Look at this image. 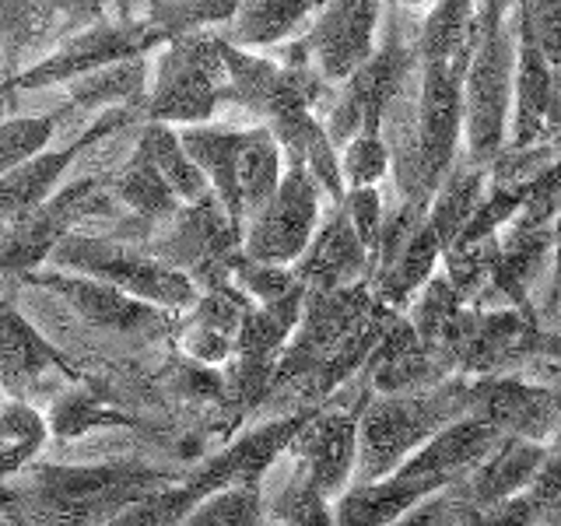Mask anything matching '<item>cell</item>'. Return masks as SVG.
Masks as SVG:
<instances>
[{
    "instance_id": "50",
    "label": "cell",
    "mask_w": 561,
    "mask_h": 526,
    "mask_svg": "<svg viewBox=\"0 0 561 526\" xmlns=\"http://www.w3.org/2000/svg\"><path fill=\"white\" fill-rule=\"evenodd\" d=\"M390 8H397V11H428L432 0H390Z\"/></svg>"
},
{
    "instance_id": "6",
    "label": "cell",
    "mask_w": 561,
    "mask_h": 526,
    "mask_svg": "<svg viewBox=\"0 0 561 526\" xmlns=\"http://www.w3.org/2000/svg\"><path fill=\"white\" fill-rule=\"evenodd\" d=\"M145 232V250L183 271L197 291L232 285V263L242 253V236L228 221L215 193L180 204L169 218L148 225Z\"/></svg>"
},
{
    "instance_id": "44",
    "label": "cell",
    "mask_w": 561,
    "mask_h": 526,
    "mask_svg": "<svg viewBox=\"0 0 561 526\" xmlns=\"http://www.w3.org/2000/svg\"><path fill=\"white\" fill-rule=\"evenodd\" d=\"M295 274L288 263H267L253 256H236L232 263V285L250 298V302H271L280 291H288L295 285Z\"/></svg>"
},
{
    "instance_id": "4",
    "label": "cell",
    "mask_w": 561,
    "mask_h": 526,
    "mask_svg": "<svg viewBox=\"0 0 561 526\" xmlns=\"http://www.w3.org/2000/svg\"><path fill=\"white\" fill-rule=\"evenodd\" d=\"M53 267L88 274L99 281L123 288L134 298H145L151 306H162L172 312H186L197 302V285L175 271L172 263L158 260L145 245H134L127 239H102L84 232H67L46 256Z\"/></svg>"
},
{
    "instance_id": "5",
    "label": "cell",
    "mask_w": 561,
    "mask_h": 526,
    "mask_svg": "<svg viewBox=\"0 0 561 526\" xmlns=\"http://www.w3.org/2000/svg\"><path fill=\"white\" fill-rule=\"evenodd\" d=\"M215 28H190L169 35L158 57L154 84L148 88L145 119L162 123H207L225 102V53Z\"/></svg>"
},
{
    "instance_id": "45",
    "label": "cell",
    "mask_w": 561,
    "mask_h": 526,
    "mask_svg": "<svg viewBox=\"0 0 561 526\" xmlns=\"http://www.w3.org/2000/svg\"><path fill=\"white\" fill-rule=\"evenodd\" d=\"M341 204L347 210L351 225H355L358 239L365 242L368 256H373V263H376V245H379V228H382V210H386L379 190L376 186H351V190H344Z\"/></svg>"
},
{
    "instance_id": "2",
    "label": "cell",
    "mask_w": 561,
    "mask_h": 526,
    "mask_svg": "<svg viewBox=\"0 0 561 526\" xmlns=\"http://www.w3.org/2000/svg\"><path fill=\"white\" fill-rule=\"evenodd\" d=\"M463 386L467 376H456L403 393H368L358 411V449L351 484L393 473L435 428L460 418Z\"/></svg>"
},
{
    "instance_id": "32",
    "label": "cell",
    "mask_w": 561,
    "mask_h": 526,
    "mask_svg": "<svg viewBox=\"0 0 561 526\" xmlns=\"http://www.w3.org/2000/svg\"><path fill=\"white\" fill-rule=\"evenodd\" d=\"M478 35V0H432L417 25V60L470 57Z\"/></svg>"
},
{
    "instance_id": "19",
    "label": "cell",
    "mask_w": 561,
    "mask_h": 526,
    "mask_svg": "<svg viewBox=\"0 0 561 526\" xmlns=\"http://www.w3.org/2000/svg\"><path fill=\"white\" fill-rule=\"evenodd\" d=\"M373 271L376 263L351 225L344 204H333L330 215L316 221L306 250L291 260V274L306 288H344L358 281L373 288Z\"/></svg>"
},
{
    "instance_id": "30",
    "label": "cell",
    "mask_w": 561,
    "mask_h": 526,
    "mask_svg": "<svg viewBox=\"0 0 561 526\" xmlns=\"http://www.w3.org/2000/svg\"><path fill=\"white\" fill-rule=\"evenodd\" d=\"M540 523H561V464L558 446L548 449L537 473L519 491L502 499L484 516V526H540Z\"/></svg>"
},
{
    "instance_id": "37",
    "label": "cell",
    "mask_w": 561,
    "mask_h": 526,
    "mask_svg": "<svg viewBox=\"0 0 561 526\" xmlns=\"http://www.w3.org/2000/svg\"><path fill=\"white\" fill-rule=\"evenodd\" d=\"M46 435V414L35 411L28 400H0V484L14 478L25 464H32V456L43 449Z\"/></svg>"
},
{
    "instance_id": "26",
    "label": "cell",
    "mask_w": 561,
    "mask_h": 526,
    "mask_svg": "<svg viewBox=\"0 0 561 526\" xmlns=\"http://www.w3.org/2000/svg\"><path fill=\"white\" fill-rule=\"evenodd\" d=\"M499 438L502 435L484 421L460 414L446 421L443 428H435L393 473H449L453 478V473H463L478 464Z\"/></svg>"
},
{
    "instance_id": "47",
    "label": "cell",
    "mask_w": 561,
    "mask_h": 526,
    "mask_svg": "<svg viewBox=\"0 0 561 526\" xmlns=\"http://www.w3.org/2000/svg\"><path fill=\"white\" fill-rule=\"evenodd\" d=\"M11 78H14V70L8 67L4 49H0V119H4L14 110V105H18V95L11 92Z\"/></svg>"
},
{
    "instance_id": "36",
    "label": "cell",
    "mask_w": 561,
    "mask_h": 526,
    "mask_svg": "<svg viewBox=\"0 0 561 526\" xmlns=\"http://www.w3.org/2000/svg\"><path fill=\"white\" fill-rule=\"evenodd\" d=\"M53 28H57V14L46 0H0V49L14 75L49 39Z\"/></svg>"
},
{
    "instance_id": "48",
    "label": "cell",
    "mask_w": 561,
    "mask_h": 526,
    "mask_svg": "<svg viewBox=\"0 0 561 526\" xmlns=\"http://www.w3.org/2000/svg\"><path fill=\"white\" fill-rule=\"evenodd\" d=\"M513 0H478V18H508Z\"/></svg>"
},
{
    "instance_id": "3",
    "label": "cell",
    "mask_w": 561,
    "mask_h": 526,
    "mask_svg": "<svg viewBox=\"0 0 561 526\" xmlns=\"http://www.w3.org/2000/svg\"><path fill=\"white\" fill-rule=\"evenodd\" d=\"M513 14L478 18V35L463 67V158L481 169H488L491 158L505 148L508 105H513Z\"/></svg>"
},
{
    "instance_id": "1",
    "label": "cell",
    "mask_w": 561,
    "mask_h": 526,
    "mask_svg": "<svg viewBox=\"0 0 561 526\" xmlns=\"http://www.w3.org/2000/svg\"><path fill=\"white\" fill-rule=\"evenodd\" d=\"M22 488H0V513L28 523H113L145 491L169 484L172 473L140 460H105L84 467H32Z\"/></svg>"
},
{
    "instance_id": "10",
    "label": "cell",
    "mask_w": 561,
    "mask_h": 526,
    "mask_svg": "<svg viewBox=\"0 0 561 526\" xmlns=\"http://www.w3.org/2000/svg\"><path fill=\"white\" fill-rule=\"evenodd\" d=\"M162 43H165V32L154 28L148 18H130V22H123V18L105 14L102 22L70 32L49 57L25 64L11 78V92L22 95V92L53 88V84H67L70 78L88 75V70L105 67L113 60L145 57V53L158 49Z\"/></svg>"
},
{
    "instance_id": "11",
    "label": "cell",
    "mask_w": 561,
    "mask_h": 526,
    "mask_svg": "<svg viewBox=\"0 0 561 526\" xmlns=\"http://www.w3.org/2000/svg\"><path fill=\"white\" fill-rule=\"evenodd\" d=\"M323 186L302 158L285 155V169L274 193L256 207V215L242 225V256L288 263L306 250L316 221H320Z\"/></svg>"
},
{
    "instance_id": "46",
    "label": "cell",
    "mask_w": 561,
    "mask_h": 526,
    "mask_svg": "<svg viewBox=\"0 0 561 526\" xmlns=\"http://www.w3.org/2000/svg\"><path fill=\"white\" fill-rule=\"evenodd\" d=\"M46 4L57 14V25H64L67 32H78L84 25L102 22L110 0H46Z\"/></svg>"
},
{
    "instance_id": "34",
    "label": "cell",
    "mask_w": 561,
    "mask_h": 526,
    "mask_svg": "<svg viewBox=\"0 0 561 526\" xmlns=\"http://www.w3.org/2000/svg\"><path fill=\"white\" fill-rule=\"evenodd\" d=\"M137 148L145 151L151 162L158 165V172L165 175V183L172 186V193L180 197V204H193L201 201L204 193H210V183L204 169L186 155L180 134H175L172 123L162 119H140V137Z\"/></svg>"
},
{
    "instance_id": "16",
    "label": "cell",
    "mask_w": 561,
    "mask_h": 526,
    "mask_svg": "<svg viewBox=\"0 0 561 526\" xmlns=\"http://www.w3.org/2000/svg\"><path fill=\"white\" fill-rule=\"evenodd\" d=\"M362 397L355 403H344L341 397H327L316 403L309 418L298 425L285 453L309 473L323 499H337L351 484V470H355V449H358V411Z\"/></svg>"
},
{
    "instance_id": "9",
    "label": "cell",
    "mask_w": 561,
    "mask_h": 526,
    "mask_svg": "<svg viewBox=\"0 0 561 526\" xmlns=\"http://www.w3.org/2000/svg\"><path fill=\"white\" fill-rule=\"evenodd\" d=\"M113 204L105 175H81L75 183L57 186L43 204L0 228V274H28L43 267L49 250L67 232H75L88 218L113 215Z\"/></svg>"
},
{
    "instance_id": "38",
    "label": "cell",
    "mask_w": 561,
    "mask_h": 526,
    "mask_svg": "<svg viewBox=\"0 0 561 526\" xmlns=\"http://www.w3.org/2000/svg\"><path fill=\"white\" fill-rule=\"evenodd\" d=\"M190 526H256L263 523V481H236L207 491V495L190 508Z\"/></svg>"
},
{
    "instance_id": "29",
    "label": "cell",
    "mask_w": 561,
    "mask_h": 526,
    "mask_svg": "<svg viewBox=\"0 0 561 526\" xmlns=\"http://www.w3.org/2000/svg\"><path fill=\"white\" fill-rule=\"evenodd\" d=\"M484 180H488V169L467 162L463 155H456L446 175L438 180L432 201L425 207V221L432 225L443 253L456 242V236L463 232L467 218L473 215V207H478L481 193H484Z\"/></svg>"
},
{
    "instance_id": "8",
    "label": "cell",
    "mask_w": 561,
    "mask_h": 526,
    "mask_svg": "<svg viewBox=\"0 0 561 526\" xmlns=\"http://www.w3.org/2000/svg\"><path fill=\"white\" fill-rule=\"evenodd\" d=\"M302 298H306V285L295 281L288 291H280L271 302H253L245 309L232 358L225 362L232 368H228V379L221 382L228 421H239L245 411H253L267 397L271 373L280 358V347H285L288 333L298 323Z\"/></svg>"
},
{
    "instance_id": "41",
    "label": "cell",
    "mask_w": 561,
    "mask_h": 526,
    "mask_svg": "<svg viewBox=\"0 0 561 526\" xmlns=\"http://www.w3.org/2000/svg\"><path fill=\"white\" fill-rule=\"evenodd\" d=\"M140 8L148 11V22L162 28L169 39V35H180L190 28L225 25L236 14L239 0H140Z\"/></svg>"
},
{
    "instance_id": "20",
    "label": "cell",
    "mask_w": 561,
    "mask_h": 526,
    "mask_svg": "<svg viewBox=\"0 0 561 526\" xmlns=\"http://www.w3.org/2000/svg\"><path fill=\"white\" fill-rule=\"evenodd\" d=\"M46 376H64L67 382L81 379L57 344H49L35 330L11 298H0V390L8 397L28 400Z\"/></svg>"
},
{
    "instance_id": "23",
    "label": "cell",
    "mask_w": 561,
    "mask_h": 526,
    "mask_svg": "<svg viewBox=\"0 0 561 526\" xmlns=\"http://www.w3.org/2000/svg\"><path fill=\"white\" fill-rule=\"evenodd\" d=\"M449 481V473H386L376 481L347 484L330 502L333 523L341 526H390L400 523L414 502H421L432 488Z\"/></svg>"
},
{
    "instance_id": "43",
    "label": "cell",
    "mask_w": 561,
    "mask_h": 526,
    "mask_svg": "<svg viewBox=\"0 0 561 526\" xmlns=\"http://www.w3.org/2000/svg\"><path fill=\"white\" fill-rule=\"evenodd\" d=\"M60 127V113L46 116H4L0 119V175L43 151Z\"/></svg>"
},
{
    "instance_id": "42",
    "label": "cell",
    "mask_w": 561,
    "mask_h": 526,
    "mask_svg": "<svg viewBox=\"0 0 561 526\" xmlns=\"http://www.w3.org/2000/svg\"><path fill=\"white\" fill-rule=\"evenodd\" d=\"M337 169L344 190L351 186H379L390 175V148H386L382 134L358 130L351 140L337 148Z\"/></svg>"
},
{
    "instance_id": "27",
    "label": "cell",
    "mask_w": 561,
    "mask_h": 526,
    "mask_svg": "<svg viewBox=\"0 0 561 526\" xmlns=\"http://www.w3.org/2000/svg\"><path fill=\"white\" fill-rule=\"evenodd\" d=\"M323 4L327 0H239L236 14L221 25L218 35L242 49L288 43Z\"/></svg>"
},
{
    "instance_id": "35",
    "label": "cell",
    "mask_w": 561,
    "mask_h": 526,
    "mask_svg": "<svg viewBox=\"0 0 561 526\" xmlns=\"http://www.w3.org/2000/svg\"><path fill=\"white\" fill-rule=\"evenodd\" d=\"M137 421L130 414H123L113 403H105L102 393H95L92 386L75 379L64 393L53 397L49 414H46V428L57 438H78L95 428H134Z\"/></svg>"
},
{
    "instance_id": "13",
    "label": "cell",
    "mask_w": 561,
    "mask_h": 526,
    "mask_svg": "<svg viewBox=\"0 0 561 526\" xmlns=\"http://www.w3.org/2000/svg\"><path fill=\"white\" fill-rule=\"evenodd\" d=\"M28 285H39L53 295H60L64 302L75 309L88 327H99L105 333H119V338H162V333L175 330L172 309L151 306L145 298H134L123 288L110 285V281L75 274V271H28L22 274Z\"/></svg>"
},
{
    "instance_id": "17",
    "label": "cell",
    "mask_w": 561,
    "mask_h": 526,
    "mask_svg": "<svg viewBox=\"0 0 561 526\" xmlns=\"http://www.w3.org/2000/svg\"><path fill=\"white\" fill-rule=\"evenodd\" d=\"M140 119H145V110L113 105V110H102L84 127V134H78L70 145H64V148L46 145L43 151L25 158L22 165H14L11 172L0 175V228L11 225L14 218H22L25 210H32L35 204H43L49 193L60 186L67 169L78 162V155H84L88 148L99 145V140H105V137L134 127V123H140Z\"/></svg>"
},
{
    "instance_id": "14",
    "label": "cell",
    "mask_w": 561,
    "mask_h": 526,
    "mask_svg": "<svg viewBox=\"0 0 561 526\" xmlns=\"http://www.w3.org/2000/svg\"><path fill=\"white\" fill-rule=\"evenodd\" d=\"M386 0H327L291 49L327 84H341L376 49Z\"/></svg>"
},
{
    "instance_id": "21",
    "label": "cell",
    "mask_w": 561,
    "mask_h": 526,
    "mask_svg": "<svg viewBox=\"0 0 561 526\" xmlns=\"http://www.w3.org/2000/svg\"><path fill=\"white\" fill-rule=\"evenodd\" d=\"M362 376L373 393H403L446 379L435 351L428 344H421V338L403 312H393V320L379 333L376 347L368 351V358L362 365Z\"/></svg>"
},
{
    "instance_id": "24",
    "label": "cell",
    "mask_w": 561,
    "mask_h": 526,
    "mask_svg": "<svg viewBox=\"0 0 561 526\" xmlns=\"http://www.w3.org/2000/svg\"><path fill=\"white\" fill-rule=\"evenodd\" d=\"M551 446L554 443H534V438H523V435H502L478 464L467 467L463 473H456V481H460V488L467 491V499L488 516L502 499H508L513 491H519L534 478Z\"/></svg>"
},
{
    "instance_id": "40",
    "label": "cell",
    "mask_w": 561,
    "mask_h": 526,
    "mask_svg": "<svg viewBox=\"0 0 561 526\" xmlns=\"http://www.w3.org/2000/svg\"><path fill=\"white\" fill-rule=\"evenodd\" d=\"M495 260H499V232L473 239V242H453L443 253L446 277H449L453 291L460 295L463 306H473V298L484 291Z\"/></svg>"
},
{
    "instance_id": "7",
    "label": "cell",
    "mask_w": 561,
    "mask_h": 526,
    "mask_svg": "<svg viewBox=\"0 0 561 526\" xmlns=\"http://www.w3.org/2000/svg\"><path fill=\"white\" fill-rule=\"evenodd\" d=\"M414 67H417V35L411 43L400 18L390 14L386 18L382 39H376V49L368 53V60L337 84V99H333L330 113L323 116V130L330 137V145L341 148L358 130L379 134L386 105L397 99V92L411 78Z\"/></svg>"
},
{
    "instance_id": "33",
    "label": "cell",
    "mask_w": 561,
    "mask_h": 526,
    "mask_svg": "<svg viewBox=\"0 0 561 526\" xmlns=\"http://www.w3.org/2000/svg\"><path fill=\"white\" fill-rule=\"evenodd\" d=\"M280 145L274 134L256 123V127L242 130L239 151H236V186H239V204H242V225L256 215V207L274 193L280 180Z\"/></svg>"
},
{
    "instance_id": "12",
    "label": "cell",
    "mask_w": 561,
    "mask_h": 526,
    "mask_svg": "<svg viewBox=\"0 0 561 526\" xmlns=\"http://www.w3.org/2000/svg\"><path fill=\"white\" fill-rule=\"evenodd\" d=\"M368 302H373V288L365 281L344 288H306L302 312H298V323L288 333L285 347H280V358L271 373V386L263 400H271L280 386L302 382L327 358V351L344 338V330L368 309Z\"/></svg>"
},
{
    "instance_id": "22",
    "label": "cell",
    "mask_w": 561,
    "mask_h": 526,
    "mask_svg": "<svg viewBox=\"0 0 561 526\" xmlns=\"http://www.w3.org/2000/svg\"><path fill=\"white\" fill-rule=\"evenodd\" d=\"M250 306L253 302L236 285L197 291V302L175 323V344L183 347V355H190V362H201L210 368L225 365L232 358L242 316Z\"/></svg>"
},
{
    "instance_id": "28",
    "label": "cell",
    "mask_w": 561,
    "mask_h": 526,
    "mask_svg": "<svg viewBox=\"0 0 561 526\" xmlns=\"http://www.w3.org/2000/svg\"><path fill=\"white\" fill-rule=\"evenodd\" d=\"M105 183H110L113 201L134 215L123 228H148L180 207V197L165 183V175L158 172V165L140 148H134V155L113 175H105Z\"/></svg>"
},
{
    "instance_id": "51",
    "label": "cell",
    "mask_w": 561,
    "mask_h": 526,
    "mask_svg": "<svg viewBox=\"0 0 561 526\" xmlns=\"http://www.w3.org/2000/svg\"><path fill=\"white\" fill-rule=\"evenodd\" d=\"M0 400H4V390H0Z\"/></svg>"
},
{
    "instance_id": "25",
    "label": "cell",
    "mask_w": 561,
    "mask_h": 526,
    "mask_svg": "<svg viewBox=\"0 0 561 526\" xmlns=\"http://www.w3.org/2000/svg\"><path fill=\"white\" fill-rule=\"evenodd\" d=\"M151 64L145 57H123L105 67L88 70L67 81V110L64 113H102L113 105H130V110H145Z\"/></svg>"
},
{
    "instance_id": "15",
    "label": "cell",
    "mask_w": 561,
    "mask_h": 526,
    "mask_svg": "<svg viewBox=\"0 0 561 526\" xmlns=\"http://www.w3.org/2000/svg\"><path fill=\"white\" fill-rule=\"evenodd\" d=\"M463 414L484 421L499 435H523L534 438V443H554L561 421V400L554 386L526 382L505 373H484V376H467Z\"/></svg>"
},
{
    "instance_id": "18",
    "label": "cell",
    "mask_w": 561,
    "mask_h": 526,
    "mask_svg": "<svg viewBox=\"0 0 561 526\" xmlns=\"http://www.w3.org/2000/svg\"><path fill=\"white\" fill-rule=\"evenodd\" d=\"M516 53H513V105H508V148L558 140L561 127V99H558V67L534 43L530 25L513 11Z\"/></svg>"
},
{
    "instance_id": "39",
    "label": "cell",
    "mask_w": 561,
    "mask_h": 526,
    "mask_svg": "<svg viewBox=\"0 0 561 526\" xmlns=\"http://www.w3.org/2000/svg\"><path fill=\"white\" fill-rule=\"evenodd\" d=\"M263 523H298V526H330L333 508L330 499H323L309 473L295 464L288 484L280 488V495H263Z\"/></svg>"
},
{
    "instance_id": "49",
    "label": "cell",
    "mask_w": 561,
    "mask_h": 526,
    "mask_svg": "<svg viewBox=\"0 0 561 526\" xmlns=\"http://www.w3.org/2000/svg\"><path fill=\"white\" fill-rule=\"evenodd\" d=\"M116 18H123V22H130V18H140V0H110Z\"/></svg>"
},
{
    "instance_id": "31",
    "label": "cell",
    "mask_w": 561,
    "mask_h": 526,
    "mask_svg": "<svg viewBox=\"0 0 561 526\" xmlns=\"http://www.w3.org/2000/svg\"><path fill=\"white\" fill-rule=\"evenodd\" d=\"M443 260V245H438L432 225L421 218V225L411 232V239L403 242L400 256L373 281V298H379L390 309H408V302L417 295V288L425 285L428 274L435 271V263Z\"/></svg>"
}]
</instances>
